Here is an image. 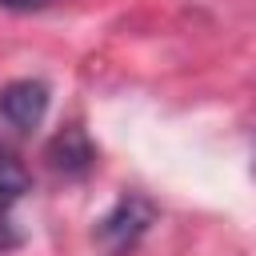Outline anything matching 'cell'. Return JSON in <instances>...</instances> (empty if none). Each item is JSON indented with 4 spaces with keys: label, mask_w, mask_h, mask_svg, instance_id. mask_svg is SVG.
<instances>
[{
    "label": "cell",
    "mask_w": 256,
    "mask_h": 256,
    "mask_svg": "<svg viewBox=\"0 0 256 256\" xmlns=\"http://www.w3.org/2000/svg\"><path fill=\"white\" fill-rule=\"evenodd\" d=\"M152 216H156V208H152L144 196H124V200H116V204L96 220V240H100V248L112 252V256L136 248V240L148 232Z\"/></svg>",
    "instance_id": "1"
},
{
    "label": "cell",
    "mask_w": 256,
    "mask_h": 256,
    "mask_svg": "<svg viewBox=\"0 0 256 256\" xmlns=\"http://www.w3.org/2000/svg\"><path fill=\"white\" fill-rule=\"evenodd\" d=\"M48 116V84L40 80H12L0 92V120L16 132H32L40 128V120Z\"/></svg>",
    "instance_id": "2"
},
{
    "label": "cell",
    "mask_w": 256,
    "mask_h": 256,
    "mask_svg": "<svg viewBox=\"0 0 256 256\" xmlns=\"http://www.w3.org/2000/svg\"><path fill=\"white\" fill-rule=\"evenodd\" d=\"M48 164H52V172H64V176H84L96 164V148L80 124H68L48 140Z\"/></svg>",
    "instance_id": "3"
},
{
    "label": "cell",
    "mask_w": 256,
    "mask_h": 256,
    "mask_svg": "<svg viewBox=\"0 0 256 256\" xmlns=\"http://www.w3.org/2000/svg\"><path fill=\"white\" fill-rule=\"evenodd\" d=\"M20 192H28V172L8 148H0V200H16Z\"/></svg>",
    "instance_id": "4"
},
{
    "label": "cell",
    "mask_w": 256,
    "mask_h": 256,
    "mask_svg": "<svg viewBox=\"0 0 256 256\" xmlns=\"http://www.w3.org/2000/svg\"><path fill=\"white\" fill-rule=\"evenodd\" d=\"M20 244H24V232H20V228H16V220L0 208V256H4V252H12V248H20Z\"/></svg>",
    "instance_id": "5"
},
{
    "label": "cell",
    "mask_w": 256,
    "mask_h": 256,
    "mask_svg": "<svg viewBox=\"0 0 256 256\" xmlns=\"http://www.w3.org/2000/svg\"><path fill=\"white\" fill-rule=\"evenodd\" d=\"M4 8H40V4H48V0H0Z\"/></svg>",
    "instance_id": "6"
}]
</instances>
